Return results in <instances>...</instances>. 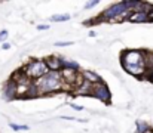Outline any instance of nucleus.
Segmentation results:
<instances>
[{
  "instance_id": "obj_1",
  "label": "nucleus",
  "mask_w": 153,
  "mask_h": 133,
  "mask_svg": "<svg viewBox=\"0 0 153 133\" xmlns=\"http://www.w3.org/2000/svg\"><path fill=\"white\" fill-rule=\"evenodd\" d=\"M147 55L149 50H137V49H126L120 55L122 68L138 79H144L149 65H147Z\"/></svg>"
},
{
  "instance_id": "obj_2",
  "label": "nucleus",
  "mask_w": 153,
  "mask_h": 133,
  "mask_svg": "<svg viewBox=\"0 0 153 133\" xmlns=\"http://www.w3.org/2000/svg\"><path fill=\"white\" fill-rule=\"evenodd\" d=\"M33 85H34V87L37 90L39 96L49 95V93H55V92H61V90H67L68 89L64 85L59 71H49L48 74H45L43 77H40L39 80L33 82Z\"/></svg>"
},
{
  "instance_id": "obj_3",
  "label": "nucleus",
  "mask_w": 153,
  "mask_h": 133,
  "mask_svg": "<svg viewBox=\"0 0 153 133\" xmlns=\"http://www.w3.org/2000/svg\"><path fill=\"white\" fill-rule=\"evenodd\" d=\"M129 10L125 4V0L123 1H117V3H113L111 6H108L104 12H101L97 18L94 19H89L85 22V25H91V24H100V22H113V21H126V18L129 16Z\"/></svg>"
},
{
  "instance_id": "obj_4",
  "label": "nucleus",
  "mask_w": 153,
  "mask_h": 133,
  "mask_svg": "<svg viewBox=\"0 0 153 133\" xmlns=\"http://www.w3.org/2000/svg\"><path fill=\"white\" fill-rule=\"evenodd\" d=\"M21 71H22V74H24L28 80H31V82H36V80H39L40 77H43L45 74L49 73V70H48V67H46V64H45L43 59H31V61H28V62L22 67Z\"/></svg>"
},
{
  "instance_id": "obj_5",
  "label": "nucleus",
  "mask_w": 153,
  "mask_h": 133,
  "mask_svg": "<svg viewBox=\"0 0 153 133\" xmlns=\"http://www.w3.org/2000/svg\"><path fill=\"white\" fill-rule=\"evenodd\" d=\"M91 96L97 98L98 101H101L104 104H110V99H111V93L107 87V85L101 82V83H97V85H92V92H91Z\"/></svg>"
},
{
  "instance_id": "obj_6",
  "label": "nucleus",
  "mask_w": 153,
  "mask_h": 133,
  "mask_svg": "<svg viewBox=\"0 0 153 133\" xmlns=\"http://www.w3.org/2000/svg\"><path fill=\"white\" fill-rule=\"evenodd\" d=\"M18 98V86H16V83L10 79V80H7L6 83H4V86H3V99L4 101H13V99H16Z\"/></svg>"
},
{
  "instance_id": "obj_7",
  "label": "nucleus",
  "mask_w": 153,
  "mask_h": 133,
  "mask_svg": "<svg viewBox=\"0 0 153 133\" xmlns=\"http://www.w3.org/2000/svg\"><path fill=\"white\" fill-rule=\"evenodd\" d=\"M48 70L49 71H61L64 68V58L61 56H56V55H52V56H48L43 59Z\"/></svg>"
},
{
  "instance_id": "obj_8",
  "label": "nucleus",
  "mask_w": 153,
  "mask_h": 133,
  "mask_svg": "<svg viewBox=\"0 0 153 133\" xmlns=\"http://www.w3.org/2000/svg\"><path fill=\"white\" fill-rule=\"evenodd\" d=\"M80 73V76H82V79L85 80V82H88V83H91V85H97V83H101V77L97 74V73H94V71H91V70H83V71H79Z\"/></svg>"
},
{
  "instance_id": "obj_9",
  "label": "nucleus",
  "mask_w": 153,
  "mask_h": 133,
  "mask_svg": "<svg viewBox=\"0 0 153 133\" xmlns=\"http://www.w3.org/2000/svg\"><path fill=\"white\" fill-rule=\"evenodd\" d=\"M64 68H68V70H74V71H80L79 70V64L73 59H64Z\"/></svg>"
},
{
  "instance_id": "obj_10",
  "label": "nucleus",
  "mask_w": 153,
  "mask_h": 133,
  "mask_svg": "<svg viewBox=\"0 0 153 133\" xmlns=\"http://www.w3.org/2000/svg\"><path fill=\"white\" fill-rule=\"evenodd\" d=\"M68 19H70L68 13H56L51 18V21H56V22H64V21H68Z\"/></svg>"
},
{
  "instance_id": "obj_11",
  "label": "nucleus",
  "mask_w": 153,
  "mask_h": 133,
  "mask_svg": "<svg viewBox=\"0 0 153 133\" xmlns=\"http://www.w3.org/2000/svg\"><path fill=\"white\" fill-rule=\"evenodd\" d=\"M147 129H150V126L146 121H143V120L137 121V133H144Z\"/></svg>"
},
{
  "instance_id": "obj_12",
  "label": "nucleus",
  "mask_w": 153,
  "mask_h": 133,
  "mask_svg": "<svg viewBox=\"0 0 153 133\" xmlns=\"http://www.w3.org/2000/svg\"><path fill=\"white\" fill-rule=\"evenodd\" d=\"M15 132H18V130H28V126H25V124H15V123H10L9 124Z\"/></svg>"
},
{
  "instance_id": "obj_13",
  "label": "nucleus",
  "mask_w": 153,
  "mask_h": 133,
  "mask_svg": "<svg viewBox=\"0 0 153 133\" xmlns=\"http://www.w3.org/2000/svg\"><path fill=\"white\" fill-rule=\"evenodd\" d=\"M7 36H9V33H7L6 30H1V31H0V42L4 43V40L7 39Z\"/></svg>"
},
{
  "instance_id": "obj_14",
  "label": "nucleus",
  "mask_w": 153,
  "mask_h": 133,
  "mask_svg": "<svg viewBox=\"0 0 153 133\" xmlns=\"http://www.w3.org/2000/svg\"><path fill=\"white\" fill-rule=\"evenodd\" d=\"M97 4H98V1H97V0H92V1H88V3L85 4V9L88 10V9H91V7H95Z\"/></svg>"
},
{
  "instance_id": "obj_15",
  "label": "nucleus",
  "mask_w": 153,
  "mask_h": 133,
  "mask_svg": "<svg viewBox=\"0 0 153 133\" xmlns=\"http://www.w3.org/2000/svg\"><path fill=\"white\" fill-rule=\"evenodd\" d=\"M144 79H147V80H150L153 83V68H149L147 70V73H146V76H144Z\"/></svg>"
},
{
  "instance_id": "obj_16",
  "label": "nucleus",
  "mask_w": 153,
  "mask_h": 133,
  "mask_svg": "<svg viewBox=\"0 0 153 133\" xmlns=\"http://www.w3.org/2000/svg\"><path fill=\"white\" fill-rule=\"evenodd\" d=\"M70 44H73L71 42H56L55 46H70Z\"/></svg>"
},
{
  "instance_id": "obj_17",
  "label": "nucleus",
  "mask_w": 153,
  "mask_h": 133,
  "mask_svg": "<svg viewBox=\"0 0 153 133\" xmlns=\"http://www.w3.org/2000/svg\"><path fill=\"white\" fill-rule=\"evenodd\" d=\"M1 49H4V50H7V49H10V43H6V42H4V43L1 44Z\"/></svg>"
},
{
  "instance_id": "obj_18",
  "label": "nucleus",
  "mask_w": 153,
  "mask_h": 133,
  "mask_svg": "<svg viewBox=\"0 0 153 133\" xmlns=\"http://www.w3.org/2000/svg\"><path fill=\"white\" fill-rule=\"evenodd\" d=\"M48 28H49V25H46V24L45 25H37V30H48Z\"/></svg>"
},
{
  "instance_id": "obj_19",
  "label": "nucleus",
  "mask_w": 153,
  "mask_h": 133,
  "mask_svg": "<svg viewBox=\"0 0 153 133\" xmlns=\"http://www.w3.org/2000/svg\"><path fill=\"white\" fill-rule=\"evenodd\" d=\"M71 108H73V109H76V111H82V109H83L82 107H77V105H71Z\"/></svg>"
},
{
  "instance_id": "obj_20",
  "label": "nucleus",
  "mask_w": 153,
  "mask_h": 133,
  "mask_svg": "<svg viewBox=\"0 0 153 133\" xmlns=\"http://www.w3.org/2000/svg\"><path fill=\"white\" fill-rule=\"evenodd\" d=\"M144 133H153V129H152V127H150V129H147V130H146V132H144Z\"/></svg>"
},
{
  "instance_id": "obj_21",
  "label": "nucleus",
  "mask_w": 153,
  "mask_h": 133,
  "mask_svg": "<svg viewBox=\"0 0 153 133\" xmlns=\"http://www.w3.org/2000/svg\"><path fill=\"white\" fill-rule=\"evenodd\" d=\"M150 22H153V10L150 12Z\"/></svg>"
}]
</instances>
